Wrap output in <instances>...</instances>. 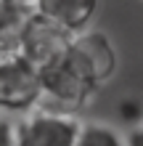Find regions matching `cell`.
Instances as JSON below:
<instances>
[{
	"label": "cell",
	"instance_id": "cell-1",
	"mask_svg": "<svg viewBox=\"0 0 143 146\" xmlns=\"http://www.w3.org/2000/svg\"><path fill=\"white\" fill-rule=\"evenodd\" d=\"M40 106L45 111H58V114H74L90 101L98 85L74 64V58L66 53L56 64L40 69Z\"/></svg>",
	"mask_w": 143,
	"mask_h": 146
},
{
	"label": "cell",
	"instance_id": "cell-2",
	"mask_svg": "<svg viewBox=\"0 0 143 146\" xmlns=\"http://www.w3.org/2000/svg\"><path fill=\"white\" fill-rule=\"evenodd\" d=\"M40 69L21 53L0 56V114H29L40 106Z\"/></svg>",
	"mask_w": 143,
	"mask_h": 146
},
{
	"label": "cell",
	"instance_id": "cell-3",
	"mask_svg": "<svg viewBox=\"0 0 143 146\" xmlns=\"http://www.w3.org/2000/svg\"><path fill=\"white\" fill-rule=\"evenodd\" d=\"M72 40H74L72 32H66L64 27H58L56 21L45 19L43 13L32 11L27 16V21H24V29H21L19 53L27 58L32 66L45 69V66L56 64L58 58H64L69 53Z\"/></svg>",
	"mask_w": 143,
	"mask_h": 146
},
{
	"label": "cell",
	"instance_id": "cell-4",
	"mask_svg": "<svg viewBox=\"0 0 143 146\" xmlns=\"http://www.w3.org/2000/svg\"><path fill=\"white\" fill-rule=\"evenodd\" d=\"M80 127L74 114L35 109L16 122V146H77Z\"/></svg>",
	"mask_w": 143,
	"mask_h": 146
},
{
	"label": "cell",
	"instance_id": "cell-5",
	"mask_svg": "<svg viewBox=\"0 0 143 146\" xmlns=\"http://www.w3.org/2000/svg\"><path fill=\"white\" fill-rule=\"evenodd\" d=\"M69 56L98 88L117 69V50L111 45V40L96 29H85L80 35H74L72 45H69Z\"/></svg>",
	"mask_w": 143,
	"mask_h": 146
},
{
	"label": "cell",
	"instance_id": "cell-6",
	"mask_svg": "<svg viewBox=\"0 0 143 146\" xmlns=\"http://www.w3.org/2000/svg\"><path fill=\"white\" fill-rule=\"evenodd\" d=\"M98 8V0H35V11L43 13L45 19L56 21L72 35L88 29Z\"/></svg>",
	"mask_w": 143,
	"mask_h": 146
},
{
	"label": "cell",
	"instance_id": "cell-7",
	"mask_svg": "<svg viewBox=\"0 0 143 146\" xmlns=\"http://www.w3.org/2000/svg\"><path fill=\"white\" fill-rule=\"evenodd\" d=\"M77 146H127V141L103 122H85L80 127Z\"/></svg>",
	"mask_w": 143,
	"mask_h": 146
},
{
	"label": "cell",
	"instance_id": "cell-8",
	"mask_svg": "<svg viewBox=\"0 0 143 146\" xmlns=\"http://www.w3.org/2000/svg\"><path fill=\"white\" fill-rule=\"evenodd\" d=\"M0 146H16V125L8 114H0Z\"/></svg>",
	"mask_w": 143,
	"mask_h": 146
},
{
	"label": "cell",
	"instance_id": "cell-9",
	"mask_svg": "<svg viewBox=\"0 0 143 146\" xmlns=\"http://www.w3.org/2000/svg\"><path fill=\"white\" fill-rule=\"evenodd\" d=\"M125 141H127V146H143V125H138L135 130H130V135Z\"/></svg>",
	"mask_w": 143,
	"mask_h": 146
}]
</instances>
